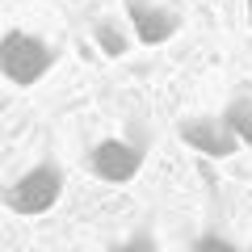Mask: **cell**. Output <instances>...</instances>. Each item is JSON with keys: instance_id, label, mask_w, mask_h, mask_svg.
I'll list each match as a JSON object with an SVG mask.
<instances>
[{"instance_id": "6da1fadb", "label": "cell", "mask_w": 252, "mask_h": 252, "mask_svg": "<svg viewBox=\"0 0 252 252\" xmlns=\"http://www.w3.org/2000/svg\"><path fill=\"white\" fill-rule=\"evenodd\" d=\"M51 67H55V46L42 34H30V30H17V26L4 30V38H0V72H4L9 84L26 89V84L42 80Z\"/></svg>"}, {"instance_id": "7a4b0ae2", "label": "cell", "mask_w": 252, "mask_h": 252, "mask_svg": "<svg viewBox=\"0 0 252 252\" xmlns=\"http://www.w3.org/2000/svg\"><path fill=\"white\" fill-rule=\"evenodd\" d=\"M59 198H63V172H59L55 160H42V164H34V168H26L9 189H4V206H9L13 215H30V219L46 215Z\"/></svg>"}, {"instance_id": "3957f363", "label": "cell", "mask_w": 252, "mask_h": 252, "mask_svg": "<svg viewBox=\"0 0 252 252\" xmlns=\"http://www.w3.org/2000/svg\"><path fill=\"white\" fill-rule=\"evenodd\" d=\"M181 139H185L193 152L210 156V160H227V156L240 152V139H235V130L223 122V118H206V114L185 118V122H181Z\"/></svg>"}, {"instance_id": "277c9868", "label": "cell", "mask_w": 252, "mask_h": 252, "mask_svg": "<svg viewBox=\"0 0 252 252\" xmlns=\"http://www.w3.org/2000/svg\"><path fill=\"white\" fill-rule=\"evenodd\" d=\"M89 168L101 181H130L143 168V147L130 143V139H101L89 152Z\"/></svg>"}, {"instance_id": "5b68a950", "label": "cell", "mask_w": 252, "mask_h": 252, "mask_svg": "<svg viewBox=\"0 0 252 252\" xmlns=\"http://www.w3.org/2000/svg\"><path fill=\"white\" fill-rule=\"evenodd\" d=\"M126 17H130V26H135L139 42H147V46L168 42V38L181 30L177 9H168V4H160V0H126Z\"/></svg>"}, {"instance_id": "8992f818", "label": "cell", "mask_w": 252, "mask_h": 252, "mask_svg": "<svg viewBox=\"0 0 252 252\" xmlns=\"http://www.w3.org/2000/svg\"><path fill=\"white\" fill-rule=\"evenodd\" d=\"M223 122L235 130V139H240V143H252V93H244V97H231V101H227Z\"/></svg>"}, {"instance_id": "52a82bcc", "label": "cell", "mask_w": 252, "mask_h": 252, "mask_svg": "<svg viewBox=\"0 0 252 252\" xmlns=\"http://www.w3.org/2000/svg\"><path fill=\"white\" fill-rule=\"evenodd\" d=\"M93 38H97L101 55H109V59H122V55L130 51V38H126V30L118 26V21H97Z\"/></svg>"}, {"instance_id": "ba28073f", "label": "cell", "mask_w": 252, "mask_h": 252, "mask_svg": "<svg viewBox=\"0 0 252 252\" xmlns=\"http://www.w3.org/2000/svg\"><path fill=\"white\" fill-rule=\"evenodd\" d=\"M193 252H252V248L240 244V240H231V235H223V231H206V235L193 240Z\"/></svg>"}, {"instance_id": "9c48e42d", "label": "cell", "mask_w": 252, "mask_h": 252, "mask_svg": "<svg viewBox=\"0 0 252 252\" xmlns=\"http://www.w3.org/2000/svg\"><path fill=\"white\" fill-rule=\"evenodd\" d=\"M109 252H156V240L147 231H135V235H126V240H118Z\"/></svg>"}, {"instance_id": "30bf717a", "label": "cell", "mask_w": 252, "mask_h": 252, "mask_svg": "<svg viewBox=\"0 0 252 252\" xmlns=\"http://www.w3.org/2000/svg\"><path fill=\"white\" fill-rule=\"evenodd\" d=\"M248 17H252V0H248Z\"/></svg>"}]
</instances>
